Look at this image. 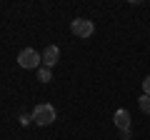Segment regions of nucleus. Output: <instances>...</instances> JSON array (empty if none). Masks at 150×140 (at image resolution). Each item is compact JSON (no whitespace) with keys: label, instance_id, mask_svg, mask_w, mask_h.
<instances>
[{"label":"nucleus","instance_id":"obj_8","mask_svg":"<svg viewBox=\"0 0 150 140\" xmlns=\"http://www.w3.org/2000/svg\"><path fill=\"white\" fill-rule=\"evenodd\" d=\"M143 95H150V75L143 80Z\"/></svg>","mask_w":150,"mask_h":140},{"label":"nucleus","instance_id":"obj_4","mask_svg":"<svg viewBox=\"0 0 150 140\" xmlns=\"http://www.w3.org/2000/svg\"><path fill=\"white\" fill-rule=\"evenodd\" d=\"M58 60H60V48H58V45H48V48L43 50V63H45V68H53Z\"/></svg>","mask_w":150,"mask_h":140},{"label":"nucleus","instance_id":"obj_3","mask_svg":"<svg viewBox=\"0 0 150 140\" xmlns=\"http://www.w3.org/2000/svg\"><path fill=\"white\" fill-rule=\"evenodd\" d=\"M70 30H73L75 38H90L93 33H95V25H93V20H88V18H75L73 23H70Z\"/></svg>","mask_w":150,"mask_h":140},{"label":"nucleus","instance_id":"obj_6","mask_svg":"<svg viewBox=\"0 0 150 140\" xmlns=\"http://www.w3.org/2000/svg\"><path fill=\"white\" fill-rule=\"evenodd\" d=\"M38 80H40V83H50V80H53L50 68H45V65H43V68H38Z\"/></svg>","mask_w":150,"mask_h":140},{"label":"nucleus","instance_id":"obj_1","mask_svg":"<svg viewBox=\"0 0 150 140\" xmlns=\"http://www.w3.org/2000/svg\"><path fill=\"white\" fill-rule=\"evenodd\" d=\"M40 63H43V55L38 53V50H33V48L20 50V55H18V65H20V68H25V70L40 68Z\"/></svg>","mask_w":150,"mask_h":140},{"label":"nucleus","instance_id":"obj_5","mask_svg":"<svg viewBox=\"0 0 150 140\" xmlns=\"http://www.w3.org/2000/svg\"><path fill=\"white\" fill-rule=\"evenodd\" d=\"M112 120H115V125H118V130H130V113L125 108L115 110V115H112Z\"/></svg>","mask_w":150,"mask_h":140},{"label":"nucleus","instance_id":"obj_2","mask_svg":"<svg viewBox=\"0 0 150 140\" xmlns=\"http://www.w3.org/2000/svg\"><path fill=\"white\" fill-rule=\"evenodd\" d=\"M55 120V108L53 105H48V103H40V105H35V110H33V123L38 125H50Z\"/></svg>","mask_w":150,"mask_h":140},{"label":"nucleus","instance_id":"obj_10","mask_svg":"<svg viewBox=\"0 0 150 140\" xmlns=\"http://www.w3.org/2000/svg\"><path fill=\"white\" fill-rule=\"evenodd\" d=\"M130 135H133L130 130H120V140H130Z\"/></svg>","mask_w":150,"mask_h":140},{"label":"nucleus","instance_id":"obj_7","mask_svg":"<svg viewBox=\"0 0 150 140\" xmlns=\"http://www.w3.org/2000/svg\"><path fill=\"white\" fill-rule=\"evenodd\" d=\"M138 108L143 110L145 115H150V95H140V100H138Z\"/></svg>","mask_w":150,"mask_h":140},{"label":"nucleus","instance_id":"obj_9","mask_svg":"<svg viewBox=\"0 0 150 140\" xmlns=\"http://www.w3.org/2000/svg\"><path fill=\"white\" fill-rule=\"evenodd\" d=\"M33 123V115H25V113H23L20 115V125H30Z\"/></svg>","mask_w":150,"mask_h":140}]
</instances>
